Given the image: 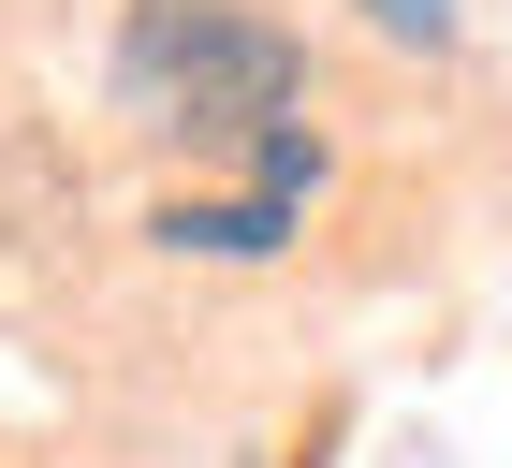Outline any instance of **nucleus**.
I'll return each instance as SVG.
<instances>
[{
    "label": "nucleus",
    "instance_id": "1",
    "mask_svg": "<svg viewBox=\"0 0 512 468\" xmlns=\"http://www.w3.org/2000/svg\"><path fill=\"white\" fill-rule=\"evenodd\" d=\"M293 88H308L293 30L235 15V0H132L118 30V103L147 132H191V147H264L293 117Z\"/></svg>",
    "mask_w": 512,
    "mask_h": 468
},
{
    "label": "nucleus",
    "instance_id": "2",
    "mask_svg": "<svg viewBox=\"0 0 512 468\" xmlns=\"http://www.w3.org/2000/svg\"><path fill=\"white\" fill-rule=\"evenodd\" d=\"M293 234V191H235V205H161V249H220V264H264Z\"/></svg>",
    "mask_w": 512,
    "mask_h": 468
},
{
    "label": "nucleus",
    "instance_id": "3",
    "mask_svg": "<svg viewBox=\"0 0 512 468\" xmlns=\"http://www.w3.org/2000/svg\"><path fill=\"white\" fill-rule=\"evenodd\" d=\"M366 15H381L395 44H439V30H454V0H366Z\"/></svg>",
    "mask_w": 512,
    "mask_h": 468
}]
</instances>
